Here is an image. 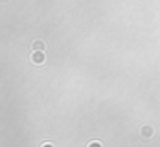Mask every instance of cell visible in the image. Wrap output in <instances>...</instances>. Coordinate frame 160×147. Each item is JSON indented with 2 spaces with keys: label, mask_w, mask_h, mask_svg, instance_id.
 <instances>
[{
  "label": "cell",
  "mask_w": 160,
  "mask_h": 147,
  "mask_svg": "<svg viewBox=\"0 0 160 147\" xmlns=\"http://www.w3.org/2000/svg\"><path fill=\"white\" fill-rule=\"evenodd\" d=\"M33 60H35V62H43V53H42V55H40V53H35Z\"/></svg>",
  "instance_id": "obj_1"
},
{
  "label": "cell",
  "mask_w": 160,
  "mask_h": 147,
  "mask_svg": "<svg viewBox=\"0 0 160 147\" xmlns=\"http://www.w3.org/2000/svg\"><path fill=\"white\" fill-rule=\"evenodd\" d=\"M35 48H36V50H38V48H42V50H43V43H40V41H36V43H35Z\"/></svg>",
  "instance_id": "obj_2"
},
{
  "label": "cell",
  "mask_w": 160,
  "mask_h": 147,
  "mask_svg": "<svg viewBox=\"0 0 160 147\" xmlns=\"http://www.w3.org/2000/svg\"><path fill=\"white\" fill-rule=\"evenodd\" d=\"M90 147H102V145H100V144H98V142H97V144L93 142V144H90Z\"/></svg>",
  "instance_id": "obj_3"
}]
</instances>
